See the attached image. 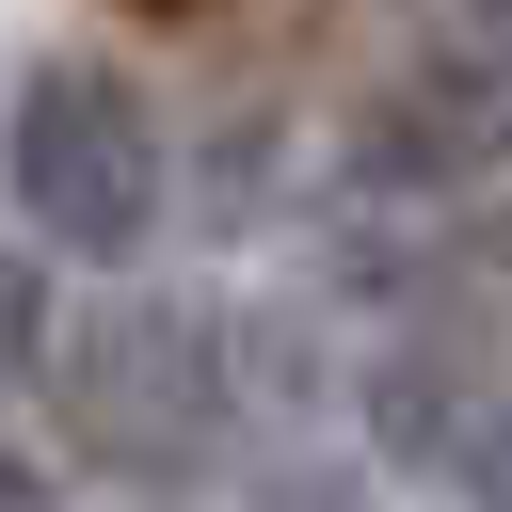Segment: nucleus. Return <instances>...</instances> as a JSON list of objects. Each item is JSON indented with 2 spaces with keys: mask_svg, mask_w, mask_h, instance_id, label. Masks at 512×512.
Returning <instances> with one entry per match:
<instances>
[{
  "mask_svg": "<svg viewBox=\"0 0 512 512\" xmlns=\"http://www.w3.org/2000/svg\"><path fill=\"white\" fill-rule=\"evenodd\" d=\"M64 320H80V304H64V256H48V240L0 208V416H16V400H48Z\"/></svg>",
  "mask_w": 512,
  "mask_h": 512,
  "instance_id": "nucleus-4",
  "label": "nucleus"
},
{
  "mask_svg": "<svg viewBox=\"0 0 512 512\" xmlns=\"http://www.w3.org/2000/svg\"><path fill=\"white\" fill-rule=\"evenodd\" d=\"M160 16H192V0H160Z\"/></svg>",
  "mask_w": 512,
  "mask_h": 512,
  "instance_id": "nucleus-8",
  "label": "nucleus"
},
{
  "mask_svg": "<svg viewBox=\"0 0 512 512\" xmlns=\"http://www.w3.org/2000/svg\"><path fill=\"white\" fill-rule=\"evenodd\" d=\"M0 512H64V464L16 448V416H0Z\"/></svg>",
  "mask_w": 512,
  "mask_h": 512,
  "instance_id": "nucleus-6",
  "label": "nucleus"
},
{
  "mask_svg": "<svg viewBox=\"0 0 512 512\" xmlns=\"http://www.w3.org/2000/svg\"><path fill=\"white\" fill-rule=\"evenodd\" d=\"M0 208L64 272H144L176 224V112L128 80V48H32L0 80Z\"/></svg>",
  "mask_w": 512,
  "mask_h": 512,
  "instance_id": "nucleus-3",
  "label": "nucleus"
},
{
  "mask_svg": "<svg viewBox=\"0 0 512 512\" xmlns=\"http://www.w3.org/2000/svg\"><path fill=\"white\" fill-rule=\"evenodd\" d=\"M160 512H368V480H352V464H304V448H256V480H224V496L176 480Z\"/></svg>",
  "mask_w": 512,
  "mask_h": 512,
  "instance_id": "nucleus-5",
  "label": "nucleus"
},
{
  "mask_svg": "<svg viewBox=\"0 0 512 512\" xmlns=\"http://www.w3.org/2000/svg\"><path fill=\"white\" fill-rule=\"evenodd\" d=\"M48 416H64V464H80V480H128V496L224 480V448L256 432V384H240V288H192V272H96V304L64 320Z\"/></svg>",
  "mask_w": 512,
  "mask_h": 512,
  "instance_id": "nucleus-1",
  "label": "nucleus"
},
{
  "mask_svg": "<svg viewBox=\"0 0 512 512\" xmlns=\"http://www.w3.org/2000/svg\"><path fill=\"white\" fill-rule=\"evenodd\" d=\"M464 512H512V432L480 448V480H464Z\"/></svg>",
  "mask_w": 512,
  "mask_h": 512,
  "instance_id": "nucleus-7",
  "label": "nucleus"
},
{
  "mask_svg": "<svg viewBox=\"0 0 512 512\" xmlns=\"http://www.w3.org/2000/svg\"><path fill=\"white\" fill-rule=\"evenodd\" d=\"M352 432L400 480H480V448L512 432V224H416V272L384 288V336L352 368Z\"/></svg>",
  "mask_w": 512,
  "mask_h": 512,
  "instance_id": "nucleus-2",
  "label": "nucleus"
}]
</instances>
